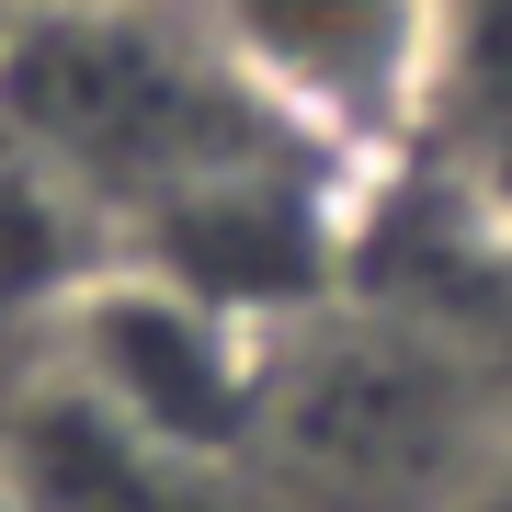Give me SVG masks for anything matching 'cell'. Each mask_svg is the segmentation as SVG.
<instances>
[{
	"mask_svg": "<svg viewBox=\"0 0 512 512\" xmlns=\"http://www.w3.org/2000/svg\"><path fill=\"white\" fill-rule=\"evenodd\" d=\"M501 444L512 433L478 410V376L433 330L330 308L285 330L251 478L274 512H456Z\"/></svg>",
	"mask_w": 512,
	"mask_h": 512,
	"instance_id": "6da1fadb",
	"label": "cell"
},
{
	"mask_svg": "<svg viewBox=\"0 0 512 512\" xmlns=\"http://www.w3.org/2000/svg\"><path fill=\"white\" fill-rule=\"evenodd\" d=\"M183 12L251 92V114L330 183L376 205L399 171H421L444 0H183Z\"/></svg>",
	"mask_w": 512,
	"mask_h": 512,
	"instance_id": "7a4b0ae2",
	"label": "cell"
},
{
	"mask_svg": "<svg viewBox=\"0 0 512 512\" xmlns=\"http://www.w3.org/2000/svg\"><path fill=\"white\" fill-rule=\"evenodd\" d=\"M35 365H57L69 387H92L114 421L183 444L205 467H239L251 478L262 456V421H274V376H285V330L217 308V296L148 274V262L103 251L92 274L46 308V342Z\"/></svg>",
	"mask_w": 512,
	"mask_h": 512,
	"instance_id": "3957f363",
	"label": "cell"
},
{
	"mask_svg": "<svg viewBox=\"0 0 512 512\" xmlns=\"http://www.w3.org/2000/svg\"><path fill=\"white\" fill-rule=\"evenodd\" d=\"M0 478L35 512H274L262 478L205 467L183 444L114 421L92 387H69L57 365H35L0 399Z\"/></svg>",
	"mask_w": 512,
	"mask_h": 512,
	"instance_id": "277c9868",
	"label": "cell"
},
{
	"mask_svg": "<svg viewBox=\"0 0 512 512\" xmlns=\"http://www.w3.org/2000/svg\"><path fill=\"white\" fill-rule=\"evenodd\" d=\"M421 171H444L467 205L512 217V0H444Z\"/></svg>",
	"mask_w": 512,
	"mask_h": 512,
	"instance_id": "5b68a950",
	"label": "cell"
},
{
	"mask_svg": "<svg viewBox=\"0 0 512 512\" xmlns=\"http://www.w3.org/2000/svg\"><path fill=\"white\" fill-rule=\"evenodd\" d=\"M456 512H512V444H501V456L467 478V501H456Z\"/></svg>",
	"mask_w": 512,
	"mask_h": 512,
	"instance_id": "8992f818",
	"label": "cell"
},
{
	"mask_svg": "<svg viewBox=\"0 0 512 512\" xmlns=\"http://www.w3.org/2000/svg\"><path fill=\"white\" fill-rule=\"evenodd\" d=\"M0 512H35V501H23V490H12V478H0Z\"/></svg>",
	"mask_w": 512,
	"mask_h": 512,
	"instance_id": "52a82bcc",
	"label": "cell"
}]
</instances>
